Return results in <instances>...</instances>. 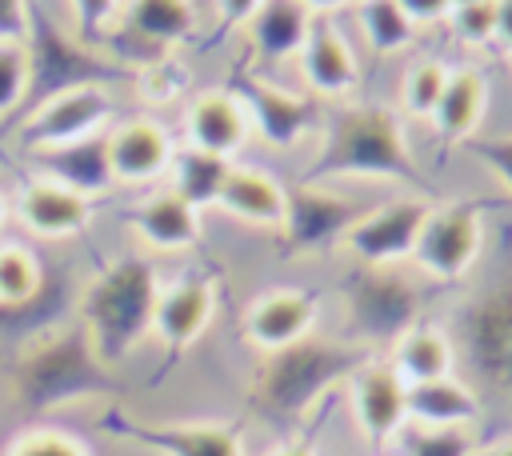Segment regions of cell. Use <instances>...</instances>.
<instances>
[{
	"mask_svg": "<svg viewBox=\"0 0 512 456\" xmlns=\"http://www.w3.org/2000/svg\"><path fill=\"white\" fill-rule=\"evenodd\" d=\"M116 116H120V96L104 80H72L48 92L36 108H28L16 136L32 156H48L104 136L116 124Z\"/></svg>",
	"mask_w": 512,
	"mask_h": 456,
	"instance_id": "obj_1",
	"label": "cell"
},
{
	"mask_svg": "<svg viewBox=\"0 0 512 456\" xmlns=\"http://www.w3.org/2000/svg\"><path fill=\"white\" fill-rule=\"evenodd\" d=\"M176 148H180L176 128L156 112H144V108L120 112L116 124L104 132V160H108L112 188H136V192L160 188L168 180Z\"/></svg>",
	"mask_w": 512,
	"mask_h": 456,
	"instance_id": "obj_2",
	"label": "cell"
},
{
	"mask_svg": "<svg viewBox=\"0 0 512 456\" xmlns=\"http://www.w3.org/2000/svg\"><path fill=\"white\" fill-rule=\"evenodd\" d=\"M176 140L184 148H196V152H208L232 164L244 160V152L256 140V124H252V108L244 92L232 84H204L188 92V100L180 104Z\"/></svg>",
	"mask_w": 512,
	"mask_h": 456,
	"instance_id": "obj_3",
	"label": "cell"
},
{
	"mask_svg": "<svg viewBox=\"0 0 512 456\" xmlns=\"http://www.w3.org/2000/svg\"><path fill=\"white\" fill-rule=\"evenodd\" d=\"M480 252H484V216H480V208L468 204V200H448V204L428 208L408 260L428 280L452 284V280H464L476 268Z\"/></svg>",
	"mask_w": 512,
	"mask_h": 456,
	"instance_id": "obj_4",
	"label": "cell"
},
{
	"mask_svg": "<svg viewBox=\"0 0 512 456\" xmlns=\"http://www.w3.org/2000/svg\"><path fill=\"white\" fill-rule=\"evenodd\" d=\"M296 88L312 100L348 104L364 84V56L340 20H312L292 68Z\"/></svg>",
	"mask_w": 512,
	"mask_h": 456,
	"instance_id": "obj_5",
	"label": "cell"
},
{
	"mask_svg": "<svg viewBox=\"0 0 512 456\" xmlns=\"http://www.w3.org/2000/svg\"><path fill=\"white\" fill-rule=\"evenodd\" d=\"M8 196H12V224L24 236L48 240V244H60V240H72V236L88 232V224L96 216L92 196L68 188L56 176H44V172L24 176Z\"/></svg>",
	"mask_w": 512,
	"mask_h": 456,
	"instance_id": "obj_6",
	"label": "cell"
},
{
	"mask_svg": "<svg viewBox=\"0 0 512 456\" xmlns=\"http://www.w3.org/2000/svg\"><path fill=\"white\" fill-rule=\"evenodd\" d=\"M348 416L356 424V432L376 444L388 448L404 436L408 428V384L392 372V364L368 360L348 376Z\"/></svg>",
	"mask_w": 512,
	"mask_h": 456,
	"instance_id": "obj_7",
	"label": "cell"
},
{
	"mask_svg": "<svg viewBox=\"0 0 512 456\" xmlns=\"http://www.w3.org/2000/svg\"><path fill=\"white\" fill-rule=\"evenodd\" d=\"M316 320H320V308H316L312 292L292 288V284H276V288H264L260 296L248 300L240 328L256 352L276 356V352L304 344L312 336Z\"/></svg>",
	"mask_w": 512,
	"mask_h": 456,
	"instance_id": "obj_8",
	"label": "cell"
},
{
	"mask_svg": "<svg viewBox=\"0 0 512 456\" xmlns=\"http://www.w3.org/2000/svg\"><path fill=\"white\" fill-rule=\"evenodd\" d=\"M212 212H220L244 228H256V232H284L292 220V196H288L284 180L276 172H268L264 164L236 160L224 176V188H220Z\"/></svg>",
	"mask_w": 512,
	"mask_h": 456,
	"instance_id": "obj_9",
	"label": "cell"
},
{
	"mask_svg": "<svg viewBox=\"0 0 512 456\" xmlns=\"http://www.w3.org/2000/svg\"><path fill=\"white\" fill-rule=\"evenodd\" d=\"M216 320V288L200 276H172L156 288L148 304V332L156 344L184 352Z\"/></svg>",
	"mask_w": 512,
	"mask_h": 456,
	"instance_id": "obj_10",
	"label": "cell"
},
{
	"mask_svg": "<svg viewBox=\"0 0 512 456\" xmlns=\"http://www.w3.org/2000/svg\"><path fill=\"white\" fill-rule=\"evenodd\" d=\"M428 208H432V200H424V196H396V200L372 208L368 216H360L344 232L340 244L356 260H364V264H396V260H408Z\"/></svg>",
	"mask_w": 512,
	"mask_h": 456,
	"instance_id": "obj_11",
	"label": "cell"
},
{
	"mask_svg": "<svg viewBox=\"0 0 512 456\" xmlns=\"http://www.w3.org/2000/svg\"><path fill=\"white\" fill-rule=\"evenodd\" d=\"M128 228L140 240V248L156 256H184L204 240V212L184 196H176L168 184H160L136 196L128 212Z\"/></svg>",
	"mask_w": 512,
	"mask_h": 456,
	"instance_id": "obj_12",
	"label": "cell"
},
{
	"mask_svg": "<svg viewBox=\"0 0 512 456\" xmlns=\"http://www.w3.org/2000/svg\"><path fill=\"white\" fill-rule=\"evenodd\" d=\"M492 100V80L476 60H452L448 84L440 92L436 112L428 116V128L444 144H464L480 132Z\"/></svg>",
	"mask_w": 512,
	"mask_h": 456,
	"instance_id": "obj_13",
	"label": "cell"
},
{
	"mask_svg": "<svg viewBox=\"0 0 512 456\" xmlns=\"http://www.w3.org/2000/svg\"><path fill=\"white\" fill-rule=\"evenodd\" d=\"M116 32H132L152 48L148 60H160L176 56V48H184V40L200 32V12L196 0H120L112 36Z\"/></svg>",
	"mask_w": 512,
	"mask_h": 456,
	"instance_id": "obj_14",
	"label": "cell"
},
{
	"mask_svg": "<svg viewBox=\"0 0 512 456\" xmlns=\"http://www.w3.org/2000/svg\"><path fill=\"white\" fill-rule=\"evenodd\" d=\"M340 24L348 28L352 44L360 48L364 60H400L416 52V40L424 36L396 0H356Z\"/></svg>",
	"mask_w": 512,
	"mask_h": 456,
	"instance_id": "obj_15",
	"label": "cell"
},
{
	"mask_svg": "<svg viewBox=\"0 0 512 456\" xmlns=\"http://www.w3.org/2000/svg\"><path fill=\"white\" fill-rule=\"evenodd\" d=\"M476 420H480V396L456 372L428 384H408V428L468 432Z\"/></svg>",
	"mask_w": 512,
	"mask_h": 456,
	"instance_id": "obj_16",
	"label": "cell"
},
{
	"mask_svg": "<svg viewBox=\"0 0 512 456\" xmlns=\"http://www.w3.org/2000/svg\"><path fill=\"white\" fill-rule=\"evenodd\" d=\"M384 360L392 364V372L404 384H428V380H440V376L456 372V344L440 324L424 320V324L404 328L392 340V352Z\"/></svg>",
	"mask_w": 512,
	"mask_h": 456,
	"instance_id": "obj_17",
	"label": "cell"
},
{
	"mask_svg": "<svg viewBox=\"0 0 512 456\" xmlns=\"http://www.w3.org/2000/svg\"><path fill=\"white\" fill-rule=\"evenodd\" d=\"M308 28H312V16L296 0H268L240 36L252 44V56L264 68H292Z\"/></svg>",
	"mask_w": 512,
	"mask_h": 456,
	"instance_id": "obj_18",
	"label": "cell"
},
{
	"mask_svg": "<svg viewBox=\"0 0 512 456\" xmlns=\"http://www.w3.org/2000/svg\"><path fill=\"white\" fill-rule=\"evenodd\" d=\"M452 60L440 52H412L396 76V116L400 120H416L428 124V116L440 104V92L448 84Z\"/></svg>",
	"mask_w": 512,
	"mask_h": 456,
	"instance_id": "obj_19",
	"label": "cell"
},
{
	"mask_svg": "<svg viewBox=\"0 0 512 456\" xmlns=\"http://www.w3.org/2000/svg\"><path fill=\"white\" fill-rule=\"evenodd\" d=\"M232 160H220V156H208V152H196V148H176L172 156V168H168V188L176 196H184L188 204H196L200 212H212L216 208V196L224 188V176H228Z\"/></svg>",
	"mask_w": 512,
	"mask_h": 456,
	"instance_id": "obj_20",
	"label": "cell"
},
{
	"mask_svg": "<svg viewBox=\"0 0 512 456\" xmlns=\"http://www.w3.org/2000/svg\"><path fill=\"white\" fill-rule=\"evenodd\" d=\"M36 84V56L28 36H0V120L16 116Z\"/></svg>",
	"mask_w": 512,
	"mask_h": 456,
	"instance_id": "obj_21",
	"label": "cell"
},
{
	"mask_svg": "<svg viewBox=\"0 0 512 456\" xmlns=\"http://www.w3.org/2000/svg\"><path fill=\"white\" fill-rule=\"evenodd\" d=\"M44 284V264L24 240H0V308L28 304Z\"/></svg>",
	"mask_w": 512,
	"mask_h": 456,
	"instance_id": "obj_22",
	"label": "cell"
},
{
	"mask_svg": "<svg viewBox=\"0 0 512 456\" xmlns=\"http://www.w3.org/2000/svg\"><path fill=\"white\" fill-rule=\"evenodd\" d=\"M440 32L464 56L492 52L496 48V4H456Z\"/></svg>",
	"mask_w": 512,
	"mask_h": 456,
	"instance_id": "obj_23",
	"label": "cell"
},
{
	"mask_svg": "<svg viewBox=\"0 0 512 456\" xmlns=\"http://www.w3.org/2000/svg\"><path fill=\"white\" fill-rule=\"evenodd\" d=\"M4 456H92V452H88V444L80 436L40 424V428L16 432L8 440V448H4Z\"/></svg>",
	"mask_w": 512,
	"mask_h": 456,
	"instance_id": "obj_24",
	"label": "cell"
},
{
	"mask_svg": "<svg viewBox=\"0 0 512 456\" xmlns=\"http://www.w3.org/2000/svg\"><path fill=\"white\" fill-rule=\"evenodd\" d=\"M68 12L76 16V24L92 36H108L116 28L120 16V0H68Z\"/></svg>",
	"mask_w": 512,
	"mask_h": 456,
	"instance_id": "obj_25",
	"label": "cell"
},
{
	"mask_svg": "<svg viewBox=\"0 0 512 456\" xmlns=\"http://www.w3.org/2000/svg\"><path fill=\"white\" fill-rule=\"evenodd\" d=\"M228 440H232V432H224L220 424H184V428H176L180 448H172V456H204V448H220Z\"/></svg>",
	"mask_w": 512,
	"mask_h": 456,
	"instance_id": "obj_26",
	"label": "cell"
},
{
	"mask_svg": "<svg viewBox=\"0 0 512 456\" xmlns=\"http://www.w3.org/2000/svg\"><path fill=\"white\" fill-rule=\"evenodd\" d=\"M268 0H208V12H212V20L224 28V32H244L256 16H260V8H264Z\"/></svg>",
	"mask_w": 512,
	"mask_h": 456,
	"instance_id": "obj_27",
	"label": "cell"
},
{
	"mask_svg": "<svg viewBox=\"0 0 512 456\" xmlns=\"http://www.w3.org/2000/svg\"><path fill=\"white\" fill-rule=\"evenodd\" d=\"M396 4H400V12H404L420 32H440L444 20H448L452 8H456V0H396Z\"/></svg>",
	"mask_w": 512,
	"mask_h": 456,
	"instance_id": "obj_28",
	"label": "cell"
},
{
	"mask_svg": "<svg viewBox=\"0 0 512 456\" xmlns=\"http://www.w3.org/2000/svg\"><path fill=\"white\" fill-rule=\"evenodd\" d=\"M492 52L512 56V0H496V48Z\"/></svg>",
	"mask_w": 512,
	"mask_h": 456,
	"instance_id": "obj_29",
	"label": "cell"
},
{
	"mask_svg": "<svg viewBox=\"0 0 512 456\" xmlns=\"http://www.w3.org/2000/svg\"><path fill=\"white\" fill-rule=\"evenodd\" d=\"M312 20H340L356 0H296Z\"/></svg>",
	"mask_w": 512,
	"mask_h": 456,
	"instance_id": "obj_30",
	"label": "cell"
},
{
	"mask_svg": "<svg viewBox=\"0 0 512 456\" xmlns=\"http://www.w3.org/2000/svg\"><path fill=\"white\" fill-rule=\"evenodd\" d=\"M0 36H24V0H0Z\"/></svg>",
	"mask_w": 512,
	"mask_h": 456,
	"instance_id": "obj_31",
	"label": "cell"
},
{
	"mask_svg": "<svg viewBox=\"0 0 512 456\" xmlns=\"http://www.w3.org/2000/svg\"><path fill=\"white\" fill-rule=\"evenodd\" d=\"M264 456H316V448H312V444H304V440H288V444L268 448Z\"/></svg>",
	"mask_w": 512,
	"mask_h": 456,
	"instance_id": "obj_32",
	"label": "cell"
},
{
	"mask_svg": "<svg viewBox=\"0 0 512 456\" xmlns=\"http://www.w3.org/2000/svg\"><path fill=\"white\" fill-rule=\"evenodd\" d=\"M468 456H512V436H504L496 444H472Z\"/></svg>",
	"mask_w": 512,
	"mask_h": 456,
	"instance_id": "obj_33",
	"label": "cell"
},
{
	"mask_svg": "<svg viewBox=\"0 0 512 456\" xmlns=\"http://www.w3.org/2000/svg\"><path fill=\"white\" fill-rule=\"evenodd\" d=\"M12 224V196H8V188L0 184V240H4V228Z\"/></svg>",
	"mask_w": 512,
	"mask_h": 456,
	"instance_id": "obj_34",
	"label": "cell"
},
{
	"mask_svg": "<svg viewBox=\"0 0 512 456\" xmlns=\"http://www.w3.org/2000/svg\"><path fill=\"white\" fill-rule=\"evenodd\" d=\"M456 4H496V0H456Z\"/></svg>",
	"mask_w": 512,
	"mask_h": 456,
	"instance_id": "obj_35",
	"label": "cell"
},
{
	"mask_svg": "<svg viewBox=\"0 0 512 456\" xmlns=\"http://www.w3.org/2000/svg\"><path fill=\"white\" fill-rule=\"evenodd\" d=\"M384 456H400V452H384Z\"/></svg>",
	"mask_w": 512,
	"mask_h": 456,
	"instance_id": "obj_36",
	"label": "cell"
},
{
	"mask_svg": "<svg viewBox=\"0 0 512 456\" xmlns=\"http://www.w3.org/2000/svg\"><path fill=\"white\" fill-rule=\"evenodd\" d=\"M508 64H512V56H508Z\"/></svg>",
	"mask_w": 512,
	"mask_h": 456,
	"instance_id": "obj_37",
	"label": "cell"
}]
</instances>
